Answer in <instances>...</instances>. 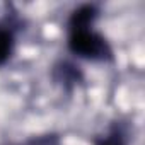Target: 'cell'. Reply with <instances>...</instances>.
Listing matches in <instances>:
<instances>
[{
  "label": "cell",
  "mask_w": 145,
  "mask_h": 145,
  "mask_svg": "<svg viewBox=\"0 0 145 145\" xmlns=\"http://www.w3.org/2000/svg\"><path fill=\"white\" fill-rule=\"evenodd\" d=\"M68 48L75 55L89 60H104L111 55L106 39L101 34H97L91 26L70 27Z\"/></svg>",
  "instance_id": "6da1fadb"
},
{
  "label": "cell",
  "mask_w": 145,
  "mask_h": 145,
  "mask_svg": "<svg viewBox=\"0 0 145 145\" xmlns=\"http://www.w3.org/2000/svg\"><path fill=\"white\" fill-rule=\"evenodd\" d=\"M12 34L9 29L0 26V65L5 63L12 53Z\"/></svg>",
  "instance_id": "7a4b0ae2"
},
{
  "label": "cell",
  "mask_w": 145,
  "mask_h": 145,
  "mask_svg": "<svg viewBox=\"0 0 145 145\" xmlns=\"http://www.w3.org/2000/svg\"><path fill=\"white\" fill-rule=\"evenodd\" d=\"M97 145H125V143H123L121 135H120V133H116V131H113V133H109V135L103 137V138L97 142Z\"/></svg>",
  "instance_id": "3957f363"
}]
</instances>
